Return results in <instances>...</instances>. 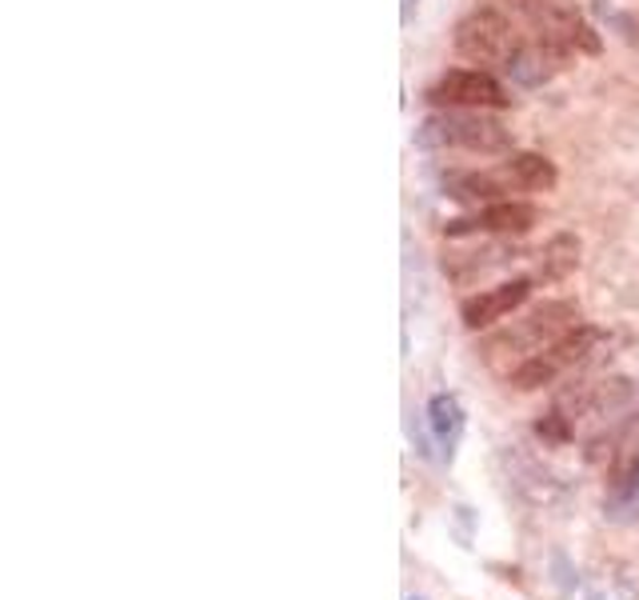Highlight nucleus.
I'll return each mask as SVG.
<instances>
[{
    "mask_svg": "<svg viewBox=\"0 0 639 600\" xmlns=\"http://www.w3.org/2000/svg\"><path fill=\"white\" fill-rule=\"evenodd\" d=\"M575 316H580V309H575L572 300H548L540 309H531L528 316H519L507 329H500L496 336H487L484 345H480V356H484L487 368H500L507 377L512 368H519L531 356H540L560 336L572 333Z\"/></svg>",
    "mask_w": 639,
    "mask_h": 600,
    "instance_id": "1",
    "label": "nucleus"
},
{
    "mask_svg": "<svg viewBox=\"0 0 639 600\" xmlns=\"http://www.w3.org/2000/svg\"><path fill=\"white\" fill-rule=\"evenodd\" d=\"M419 148H468V153H504L512 145V133L496 116H484L480 109H448L436 112L416 129Z\"/></svg>",
    "mask_w": 639,
    "mask_h": 600,
    "instance_id": "2",
    "label": "nucleus"
},
{
    "mask_svg": "<svg viewBox=\"0 0 639 600\" xmlns=\"http://www.w3.org/2000/svg\"><path fill=\"white\" fill-rule=\"evenodd\" d=\"M599 341H604L599 329L575 324L572 333L560 336V341H556L551 348H543L540 356H531V360H524L519 368H512V373H507V385H516L519 392L543 389V385H551V380H560L563 373H572L575 365H584Z\"/></svg>",
    "mask_w": 639,
    "mask_h": 600,
    "instance_id": "3",
    "label": "nucleus"
},
{
    "mask_svg": "<svg viewBox=\"0 0 639 600\" xmlns=\"http://www.w3.org/2000/svg\"><path fill=\"white\" fill-rule=\"evenodd\" d=\"M456 53L475 65L507 68V60L519 53V36L500 9H475L456 24Z\"/></svg>",
    "mask_w": 639,
    "mask_h": 600,
    "instance_id": "4",
    "label": "nucleus"
},
{
    "mask_svg": "<svg viewBox=\"0 0 639 600\" xmlns=\"http://www.w3.org/2000/svg\"><path fill=\"white\" fill-rule=\"evenodd\" d=\"M428 100L431 104H444V109H504L512 97L484 68H452L448 77L431 85Z\"/></svg>",
    "mask_w": 639,
    "mask_h": 600,
    "instance_id": "5",
    "label": "nucleus"
},
{
    "mask_svg": "<svg viewBox=\"0 0 639 600\" xmlns=\"http://www.w3.org/2000/svg\"><path fill=\"white\" fill-rule=\"evenodd\" d=\"M536 224V209L524 200H496L475 209L472 216H456L444 224L448 241H463V236H524Z\"/></svg>",
    "mask_w": 639,
    "mask_h": 600,
    "instance_id": "6",
    "label": "nucleus"
},
{
    "mask_svg": "<svg viewBox=\"0 0 639 600\" xmlns=\"http://www.w3.org/2000/svg\"><path fill=\"white\" fill-rule=\"evenodd\" d=\"M500 465H504V473H507V489L528 500L531 509H551V504H560V500L568 497L563 480L556 477L543 460H536V456L519 453V448H504Z\"/></svg>",
    "mask_w": 639,
    "mask_h": 600,
    "instance_id": "7",
    "label": "nucleus"
},
{
    "mask_svg": "<svg viewBox=\"0 0 639 600\" xmlns=\"http://www.w3.org/2000/svg\"><path fill=\"white\" fill-rule=\"evenodd\" d=\"M536 24H540V45H548L551 53L560 56V60H568V56H592L599 53V36L592 33V24L580 21L572 9H563V4H556V9L540 12L536 16Z\"/></svg>",
    "mask_w": 639,
    "mask_h": 600,
    "instance_id": "8",
    "label": "nucleus"
},
{
    "mask_svg": "<svg viewBox=\"0 0 639 600\" xmlns=\"http://www.w3.org/2000/svg\"><path fill=\"white\" fill-rule=\"evenodd\" d=\"M528 297H531L528 277L504 280V285H496V289H484V292H475V297L463 300L460 321L468 324V329H487V324L504 321L507 312H516Z\"/></svg>",
    "mask_w": 639,
    "mask_h": 600,
    "instance_id": "9",
    "label": "nucleus"
},
{
    "mask_svg": "<svg viewBox=\"0 0 639 600\" xmlns=\"http://www.w3.org/2000/svg\"><path fill=\"white\" fill-rule=\"evenodd\" d=\"M428 429H431V441H436L444 460H452L456 445H460V436H463V404L452 392H436V397L428 400Z\"/></svg>",
    "mask_w": 639,
    "mask_h": 600,
    "instance_id": "10",
    "label": "nucleus"
},
{
    "mask_svg": "<svg viewBox=\"0 0 639 600\" xmlns=\"http://www.w3.org/2000/svg\"><path fill=\"white\" fill-rule=\"evenodd\" d=\"M507 189H524V192H543L556 185V165L540 153H512L500 165Z\"/></svg>",
    "mask_w": 639,
    "mask_h": 600,
    "instance_id": "11",
    "label": "nucleus"
},
{
    "mask_svg": "<svg viewBox=\"0 0 639 600\" xmlns=\"http://www.w3.org/2000/svg\"><path fill=\"white\" fill-rule=\"evenodd\" d=\"M507 248L500 245H480V248H456V253H444V273L452 280H460V285H468V280L484 277V273H492V268L507 265Z\"/></svg>",
    "mask_w": 639,
    "mask_h": 600,
    "instance_id": "12",
    "label": "nucleus"
},
{
    "mask_svg": "<svg viewBox=\"0 0 639 600\" xmlns=\"http://www.w3.org/2000/svg\"><path fill=\"white\" fill-rule=\"evenodd\" d=\"M556 68H560V56L536 41V45H519V53L507 60L504 73L516 80V85H524V89H536V85H543Z\"/></svg>",
    "mask_w": 639,
    "mask_h": 600,
    "instance_id": "13",
    "label": "nucleus"
},
{
    "mask_svg": "<svg viewBox=\"0 0 639 600\" xmlns=\"http://www.w3.org/2000/svg\"><path fill=\"white\" fill-rule=\"evenodd\" d=\"M507 180L504 173H463V177H452L448 180V197L460 200V204H475V209H484V204H496V200H504Z\"/></svg>",
    "mask_w": 639,
    "mask_h": 600,
    "instance_id": "14",
    "label": "nucleus"
},
{
    "mask_svg": "<svg viewBox=\"0 0 639 600\" xmlns=\"http://www.w3.org/2000/svg\"><path fill=\"white\" fill-rule=\"evenodd\" d=\"M575 265H580V241H575L572 233L551 236L548 245L540 248V277L543 280H563Z\"/></svg>",
    "mask_w": 639,
    "mask_h": 600,
    "instance_id": "15",
    "label": "nucleus"
},
{
    "mask_svg": "<svg viewBox=\"0 0 639 600\" xmlns=\"http://www.w3.org/2000/svg\"><path fill=\"white\" fill-rule=\"evenodd\" d=\"M587 597L592 600H639V589H636V580L624 577V573H612V577H599L587 589Z\"/></svg>",
    "mask_w": 639,
    "mask_h": 600,
    "instance_id": "16",
    "label": "nucleus"
},
{
    "mask_svg": "<svg viewBox=\"0 0 639 600\" xmlns=\"http://www.w3.org/2000/svg\"><path fill=\"white\" fill-rule=\"evenodd\" d=\"M536 433H540L543 441H548V445H563V441L572 436V421H568V416H563L560 409H551L548 416H543V421L536 424Z\"/></svg>",
    "mask_w": 639,
    "mask_h": 600,
    "instance_id": "17",
    "label": "nucleus"
}]
</instances>
